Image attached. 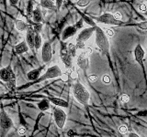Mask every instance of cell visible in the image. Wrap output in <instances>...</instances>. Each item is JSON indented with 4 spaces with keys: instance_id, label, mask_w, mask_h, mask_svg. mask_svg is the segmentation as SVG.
Wrapping results in <instances>:
<instances>
[{
    "instance_id": "6da1fadb",
    "label": "cell",
    "mask_w": 147,
    "mask_h": 137,
    "mask_svg": "<svg viewBox=\"0 0 147 137\" xmlns=\"http://www.w3.org/2000/svg\"><path fill=\"white\" fill-rule=\"evenodd\" d=\"M0 79L6 83L7 89L11 91H14L17 88L16 84V74L13 71L11 65H8L0 70Z\"/></svg>"
},
{
    "instance_id": "7a4b0ae2",
    "label": "cell",
    "mask_w": 147,
    "mask_h": 137,
    "mask_svg": "<svg viewBox=\"0 0 147 137\" xmlns=\"http://www.w3.org/2000/svg\"><path fill=\"white\" fill-rule=\"evenodd\" d=\"M73 94L76 100L82 105L86 106L88 104L90 99V93L81 82L77 81L73 86Z\"/></svg>"
},
{
    "instance_id": "3957f363",
    "label": "cell",
    "mask_w": 147,
    "mask_h": 137,
    "mask_svg": "<svg viewBox=\"0 0 147 137\" xmlns=\"http://www.w3.org/2000/svg\"><path fill=\"white\" fill-rule=\"evenodd\" d=\"M95 34H96V44L98 48L104 54L108 55L109 52V42L108 37L104 33V31L98 26L95 27Z\"/></svg>"
},
{
    "instance_id": "277c9868",
    "label": "cell",
    "mask_w": 147,
    "mask_h": 137,
    "mask_svg": "<svg viewBox=\"0 0 147 137\" xmlns=\"http://www.w3.org/2000/svg\"><path fill=\"white\" fill-rule=\"evenodd\" d=\"M13 127L14 122L12 119L8 116L5 109L1 107L0 109V137H4Z\"/></svg>"
},
{
    "instance_id": "5b68a950",
    "label": "cell",
    "mask_w": 147,
    "mask_h": 137,
    "mask_svg": "<svg viewBox=\"0 0 147 137\" xmlns=\"http://www.w3.org/2000/svg\"><path fill=\"white\" fill-rule=\"evenodd\" d=\"M93 33H95V27H86V29H82L76 38V49L84 50L86 48L85 45L86 41H87L90 39V37L93 35Z\"/></svg>"
},
{
    "instance_id": "8992f818",
    "label": "cell",
    "mask_w": 147,
    "mask_h": 137,
    "mask_svg": "<svg viewBox=\"0 0 147 137\" xmlns=\"http://www.w3.org/2000/svg\"><path fill=\"white\" fill-rule=\"evenodd\" d=\"M62 73V70L58 65H53L52 67H50L47 68V70L44 72V74L40 75V77L38 80L34 82H41L44 81L46 80H50V79H54V78H58L61 77Z\"/></svg>"
},
{
    "instance_id": "52a82bcc",
    "label": "cell",
    "mask_w": 147,
    "mask_h": 137,
    "mask_svg": "<svg viewBox=\"0 0 147 137\" xmlns=\"http://www.w3.org/2000/svg\"><path fill=\"white\" fill-rule=\"evenodd\" d=\"M53 119H54L55 124L57 125L59 129H63L67 119L66 112H64L63 109L55 106L53 108Z\"/></svg>"
},
{
    "instance_id": "ba28073f",
    "label": "cell",
    "mask_w": 147,
    "mask_h": 137,
    "mask_svg": "<svg viewBox=\"0 0 147 137\" xmlns=\"http://www.w3.org/2000/svg\"><path fill=\"white\" fill-rule=\"evenodd\" d=\"M93 18L96 21H98L99 23H103V24L115 25V26L123 24V22L121 20H117L112 14H110V13H105L103 15H101L99 17H95Z\"/></svg>"
},
{
    "instance_id": "9c48e42d",
    "label": "cell",
    "mask_w": 147,
    "mask_h": 137,
    "mask_svg": "<svg viewBox=\"0 0 147 137\" xmlns=\"http://www.w3.org/2000/svg\"><path fill=\"white\" fill-rule=\"evenodd\" d=\"M53 57V49L52 45L50 42L46 41L41 46V59L44 63H48L51 61Z\"/></svg>"
},
{
    "instance_id": "30bf717a",
    "label": "cell",
    "mask_w": 147,
    "mask_h": 137,
    "mask_svg": "<svg viewBox=\"0 0 147 137\" xmlns=\"http://www.w3.org/2000/svg\"><path fill=\"white\" fill-rule=\"evenodd\" d=\"M76 64L83 71L86 72L87 70H88V68H89L88 55H86L84 50H83V51L79 55H78L77 59H76Z\"/></svg>"
},
{
    "instance_id": "8fae6325",
    "label": "cell",
    "mask_w": 147,
    "mask_h": 137,
    "mask_svg": "<svg viewBox=\"0 0 147 137\" xmlns=\"http://www.w3.org/2000/svg\"><path fill=\"white\" fill-rule=\"evenodd\" d=\"M60 58H61V61L64 64V67H65L67 70L73 67V57L70 54L68 53L67 49L65 48H61L60 50Z\"/></svg>"
},
{
    "instance_id": "7c38bea8",
    "label": "cell",
    "mask_w": 147,
    "mask_h": 137,
    "mask_svg": "<svg viewBox=\"0 0 147 137\" xmlns=\"http://www.w3.org/2000/svg\"><path fill=\"white\" fill-rule=\"evenodd\" d=\"M27 34H26V43L28 45L29 49H30L32 51L34 52L35 48H34V39H35V31L33 29L29 26L27 29Z\"/></svg>"
},
{
    "instance_id": "4fadbf2b",
    "label": "cell",
    "mask_w": 147,
    "mask_h": 137,
    "mask_svg": "<svg viewBox=\"0 0 147 137\" xmlns=\"http://www.w3.org/2000/svg\"><path fill=\"white\" fill-rule=\"evenodd\" d=\"M134 58H135V61L138 63L142 65L144 59V50L140 44H138L134 49Z\"/></svg>"
},
{
    "instance_id": "5bb4252c",
    "label": "cell",
    "mask_w": 147,
    "mask_h": 137,
    "mask_svg": "<svg viewBox=\"0 0 147 137\" xmlns=\"http://www.w3.org/2000/svg\"><path fill=\"white\" fill-rule=\"evenodd\" d=\"M76 31H77V29L75 25L66 27L65 29H63V31L62 39H63V40H66V39H68L69 38H71V37H73L74 35H76Z\"/></svg>"
},
{
    "instance_id": "9a60e30c",
    "label": "cell",
    "mask_w": 147,
    "mask_h": 137,
    "mask_svg": "<svg viewBox=\"0 0 147 137\" xmlns=\"http://www.w3.org/2000/svg\"><path fill=\"white\" fill-rule=\"evenodd\" d=\"M43 66H41L38 68H34V70H32L30 71H29L27 73V78L29 80H34L36 81L37 80L39 79L41 75V71L43 70Z\"/></svg>"
},
{
    "instance_id": "2e32d148",
    "label": "cell",
    "mask_w": 147,
    "mask_h": 137,
    "mask_svg": "<svg viewBox=\"0 0 147 137\" xmlns=\"http://www.w3.org/2000/svg\"><path fill=\"white\" fill-rule=\"evenodd\" d=\"M50 102H52L53 104H54L56 107H60V108H67L68 107V102L65 100L61 99V98H57V97H49L47 99Z\"/></svg>"
},
{
    "instance_id": "e0dca14e",
    "label": "cell",
    "mask_w": 147,
    "mask_h": 137,
    "mask_svg": "<svg viewBox=\"0 0 147 137\" xmlns=\"http://www.w3.org/2000/svg\"><path fill=\"white\" fill-rule=\"evenodd\" d=\"M14 50H15L16 54L22 55V54L28 52V50H29V47H28L26 41H22V42H20V44H18V45L15 46Z\"/></svg>"
},
{
    "instance_id": "ac0fdd59",
    "label": "cell",
    "mask_w": 147,
    "mask_h": 137,
    "mask_svg": "<svg viewBox=\"0 0 147 137\" xmlns=\"http://www.w3.org/2000/svg\"><path fill=\"white\" fill-rule=\"evenodd\" d=\"M32 19L35 23H41L43 20V16H42V13H41L40 10V7H37L33 12H32Z\"/></svg>"
},
{
    "instance_id": "d6986e66",
    "label": "cell",
    "mask_w": 147,
    "mask_h": 137,
    "mask_svg": "<svg viewBox=\"0 0 147 137\" xmlns=\"http://www.w3.org/2000/svg\"><path fill=\"white\" fill-rule=\"evenodd\" d=\"M40 6L47 8V9H53V10H56V5L54 4L53 0H44V1L40 2Z\"/></svg>"
},
{
    "instance_id": "ffe728a7",
    "label": "cell",
    "mask_w": 147,
    "mask_h": 137,
    "mask_svg": "<svg viewBox=\"0 0 147 137\" xmlns=\"http://www.w3.org/2000/svg\"><path fill=\"white\" fill-rule=\"evenodd\" d=\"M42 44H43L42 39H41L40 33H37V32H35V39H34V48H35V50H39L41 48Z\"/></svg>"
},
{
    "instance_id": "44dd1931",
    "label": "cell",
    "mask_w": 147,
    "mask_h": 137,
    "mask_svg": "<svg viewBox=\"0 0 147 137\" xmlns=\"http://www.w3.org/2000/svg\"><path fill=\"white\" fill-rule=\"evenodd\" d=\"M38 108L40 110L41 112H45L50 109V102L48 100H41L40 102H38Z\"/></svg>"
},
{
    "instance_id": "7402d4cb",
    "label": "cell",
    "mask_w": 147,
    "mask_h": 137,
    "mask_svg": "<svg viewBox=\"0 0 147 137\" xmlns=\"http://www.w3.org/2000/svg\"><path fill=\"white\" fill-rule=\"evenodd\" d=\"M15 24H16L17 29H18V31H20V32H24V31H26L27 29H28V27H29L24 21H22V20H17Z\"/></svg>"
},
{
    "instance_id": "603a6c76",
    "label": "cell",
    "mask_w": 147,
    "mask_h": 137,
    "mask_svg": "<svg viewBox=\"0 0 147 137\" xmlns=\"http://www.w3.org/2000/svg\"><path fill=\"white\" fill-rule=\"evenodd\" d=\"M76 44L74 43H70L68 45V48H67V51L68 53L71 55L73 58H75L76 56Z\"/></svg>"
},
{
    "instance_id": "cb8c5ba5",
    "label": "cell",
    "mask_w": 147,
    "mask_h": 137,
    "mask_svg": "<svg viewBox=\"0 0 147 137\" xmlns=\"http://www.w3.org/2000/svg\"><path fill=\"white\" fill-rule=\"evenodd\" d=\"M33 10H34V3L32 0H30L29 3H28V6H27V15H28V17L32 15Z\"/></svg>"
},
{
    "instance_id": "d4e9b609",
    "label": "cell",
    "mask_w": 147,
    "mask_h": 137,
    "mask_svg": "<svg viewBox=\"0 0 147 137\" xmlns=\"http://www.w3.org/2000/svg\"><path fill=\"white\" fill-rule=\"evenodd\" d=\"M82 17H83V21H85L86 24H88L89 26L91 27H96V23L95 21L92 19V18H90L89 17H87V16H85L84 14H82Z\"/></svg>"
},
{
    "instance_id": "484cf974",
    "label": "cell",
    "mask_w": 147,
    "mask_h": 137,
    "mask_svg": "<svg viewBox=\"0 0 147 137\" xmlns=\"http://www.w3.org/2000/svg\"><path fill=\"white\" fill-rule=\"evenodd\" d=\"M90 3V0H78L76 2V5L79 7H85Z\"/></svg>"
},
{
    "instance_id": "4316f807",
    "label": "cell",
    "mask_w": 147,
    "mask_h": 137,
    "mask_svg": "<svg viewBox=\"0 0 147 137\" xmlns=\"http://www.w3.org/2000/svg\"><path fill=\"white\" fill-rule=\"evenodd\" d=\"M119 132H121V134H128V132H129L128 127L125 126V125H121V126H119Z\"/></svg>"
},
{
    "instance_id": "83f0119b",
    "label": "cell",
    "mask_w": 147,
    "mask_h": 137,
    "mask_svg": "<svg viewBox=\"0 0 147 137\" xmlns=\"http://www.w3.org/2000/svg\"><path fill=\"white\" fill-rule=\"evenodd\" d=\"M61 80L63 81V82H68L69 80H70V75H69V73H63V74L61 75Z\"/></svg>"
},
{
    "instance_id": "f1b7e54d",
    "label": "cell",
    "mask_w": 147,
    "mask_h": 137,
    "mask_svg": "<svg viewBox=\"0 0 147 137\" xmlns=\"http://www.w3.org/2000/svg\"><path fill=\"white\" fill-rule=\"evenodd\" d=\"M102 81L105 84H109L110 83V81H111V79H110V77L108 74H105L102 76Z\"/></svg>"
},
{
    "instance_id": "f546056e",
    "label": "cell",
    "mask_w": 147,
    "mask_h": 137,
    "mask_svg": "<svg viewBox=\"0 0 147 137\" xmlns=\"http://www.w3.org/2000/svg\"><path fill=\"white\" fill-rule=\"evenodd\" d=\"M138 27H139L141 29L147 30V21H142V22H140L139 24H138Z\"/></svg>"
},
{
    "instance_id": "4dcf8cb0",
    "label": "cell",
    "mask_w": 147,
    "mask_h": 137,
    "mask_svg": "<svg viewBox=\"0 0 147 137\" xmlns=\"http://www.w3.org/2000/svg\"><path fill=\"white\" fill-rule=\"evenodd\" d=\"M129 100H130V97H129L128 94H122L121 95V102L124 103H127Z\"/></svg>"
},
{
    "instance_id": "1f68e13d",
    "label": "cell",
    "mask_w": 147,
    "mask_h": 137,
    "mask_svg": "<svg viewBox=\"0 0 147 137\" xmlns=\"http://www.w3.org/2000/svg\"><path fill=\"white\" fill-rule=\"evenodd\" d=\"M27 128L26 127H20V129H18V134H20V135H24L25 134H26V132H27Z\"/></svg>"
},
{
    "instance_id": "d6a6232c",
    "label": "cell",
    "mask_w": 147,
    "mask_h": 137,
    "mask_svg": "<svg viewBox=\"0 0 147 137\" xmlns=\"http://www.w3.org/2000/svg\"><path fill=\"white\" fill-rule=\"evenodd\" d=\"M88 80H89V81L90 82H96V80H98V76L96 75H90L89 77H88Z\"/></svg>"
},
{
    "instance_id": "836d02e7",
    "label": "cell",
    "mask_w": 147,
    "mask_h": 137,
    "mask_svg": "<svg viewBox=\"0 0 147 137\" xmlns=\"http://www.w3.org/2000/svg\"><path fill=\"white\" fill-rule=\"evenodd\" d=\"M106 34H107L108 37H109V38H112V37L114 36V31L112 29H107L106 30Z\"/></svg>"
},
{
    "instance_id": "e575fe53",
    "label": "cell",
    "mask_w": 147,
    "mask_h": 137,
    "mask_svg": "<svg viewBox=\"0 0 147 137\" xmlns=\"http://www.w3.org/2000/svg\"><path fill=\"white\" fill-rule=\"evenodd\" d=\"M55 1H56V9L59 10V9L61 8V6H62L63 0H55Z\"/></svg>"
},
{
    "instance_id": "d590c367",
    "label": "cell",
    "mask_w": 147,
    "mask_h": 137,
    "mask_svg": "<svg viewBox=\"0 0 147 137\" xmlns=\"http://www.w3.org/2000/svg\"><path fill=\"white\" fill-rule=\"evenodd\" d=\"M75 26H76V27L77 29H82V27H83V19H80Z\"/></svg>"
},
{
    "instance_id": "8d00e7d4",
    "label": "cell",
    "mask_w": 147,
    "mask_h": 137,
    "mask_svg": "<svg viewBox=\"0 0 147 137\" xmlns=\"http://www.w3.org/2000/svg\"><path fill=\"white\" fill-rule=\"evenodd\" d=\"M67 135L69 136V137H75L76 135V132L74 131V130H70L68 132H67Z\"/></svg>"
},
{
    "instance_id": "74e56055",
    "label": "cell",
    "mask_w": 147,
    "mask_h": 137,
    "mask_svg": "<svg viewBox=\"0 0 147 137\" xmlns=\"http://www.w3.org/2000/svg\"><path fill=\"white\" fill-rule=\"evenodd\" d=\"M113 16H114V17L116 18L117 20H121V17H121V13H119V12H116V13L114 14Z\"/></svg>"
},
{
    "instance_id": "f35d334b",
    "label": "cell",
    "mask_w": 147,
    "mask_h": 137,
    "mask_svg": "<svg viewBox=\"0 0 147 137\" xmlns=\"http://www.w3.org/2000/svg\"><path fill=\"white\" fill-rule=\"evenodd\" d=\"M84 51L86 52V55H88V56H89V55L92 53V49H91V48H85Z\"/></svg>"
},
{
    "instance_id": "ab89813d",
    "label": "cell",
    "mask_w": 147,
    "mask_h": 137,
    "mask_svg": "<svg viewBox=\"0 0 147 137\" xmlns=\"http://www.w3.org/2000/svg\"><path fill=\"white\" fill-rule=\"evenodd\" d=\"M140 10L141 11H146L147 10V7L145 4H142L140 5Z\"/></svg>"
},
{
    "instance_id": "60d3db41",
    "label": "cell",
    "mask_w": 147,
    "mask_h": 137,
    "mask_svg": "<svg viewBox=\"0 0 147 137\" xmlns=\"http://www.w3.org/2000/svg\"><path fill=\"white\" fill-rule=\"evenodd\" d=\"M20 0H9V4L11 5V6H16V5L18 3Z\"/></svg>"
},
{
    "instance_id": "b9f144b4",
    "label": "cell",
    "mask_w": 147,
    "mask_h": 137,
    "mask_svg": "<svg viewBox=\"0 0 147 137\" xmlns=\"http://www.w3.org/2000/svg\"><path fill=\"white\" fill-rule=\"evenodd\" d=\"M128 137H140V136L137 134H135V132H131V134H129Z\"/></svg>"
},
{
    "instance_id": "7bdbcfd3",
    "label": "cell",
    "mask_w": 147,
    "mask_h": 137,
    "mask_svg": "<svg viewBox=\"0 0 147 137\" xmlns=\"http://www.w3.org/2000/svg\"><path fill=\"white\" fill-rule=\"evenodd\" d=\"M42 1H44V0H40V2H42Z\"/></svg>"
}]
</instances>
